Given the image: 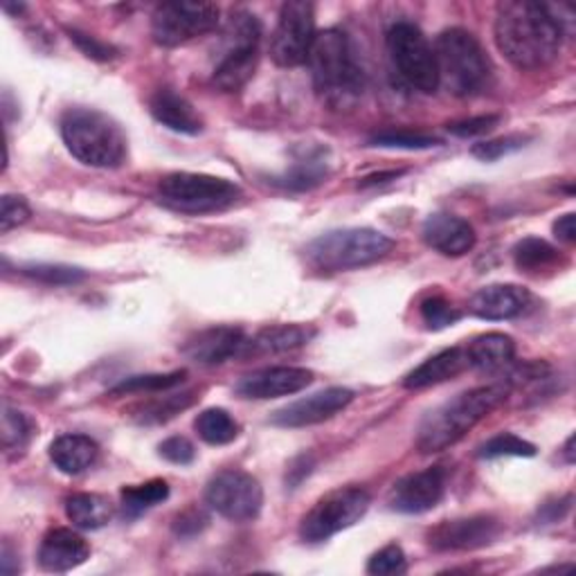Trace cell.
Masks as SVG:
<instances>
[{
	"mask_svg": "<svg viewBox=\"0 0 576 576\" xmlns=\"http://www.w3.org/2000/svg\"><path fill=\"white\" fill-rule=\"evenodd\" d=\"M495 43L511 66L541 71L561 52L563 25L547 6L509 0L498 6Z\"/></svg>",
	"mask_w": 576,
	"mask_h": 576,
	"instance_id": "6da1fadb",
	"label": "cell"
},
{
	"mask_svg": "<svg viewBox=\"0 0 576 576\" xmlns=\"http://www.w3.org/2000/svg\"><path fill=\"white\" fill-rule=\"evenodd\" d=\"M511 395L506 380H495L489 386L458 395L432 410L419 426L417 448L426 455L441 453L467 437L482 419H486L495 408H500Z\"/></svg>",
	"mask_w": 576,
	"mask_h": 576,
	"instance_id": "7a4b0ae2",
	"label": "cell"
},
{
	"mask_svg": "<svg viewBox=\"0 0 576 576\" xmlns=\"http://www.w3.org/2000/svg\"><path fill=\"white\" fill-rule=\"evenodd\" d=\"M306 61L315 93L327 104L343 108L360 97L365 75L356 61L354 45L343 30L332 28L315 34Z\"/></svg>",
	"mask_w": 576,
	"mask_h": 576,
	"instance_id": "3957f363",
	"label": "cell"
},
{
	"mask_svg": "<svg viewBox=\"0 0 576 576\" xmlns=\"http://www.w3.org/2000/svg\"><path fill=\"white\" fill-rule=\"evenodd\" d=\"M69 151L84 165L97 169L119 167L126 158V138L119 124L95 108H69L59 122Z\"/></svg>",
	"mask_w": 576,
	"mask_h": 576,
	"instance_id": "277c9868",
	"label": "cell"
},
{
	"mask_svg": "<svg viewBox=\"0 0 576 576\" xmlns=\"http://www.w3.org/2000/svg\"><path fill=\"white\" fill-rule=\"evenodd\" d=\"M432 50L439 71V86L443 84L458 97H475L491 86V59L471 32L462 28L446 30L439 34Z\"/></svg>",
	"mask_w": 576,
	"mask_h": 576,
	"instance_id": "5b68a950",
	"label": "cell"
},
{
	"mask_svg": "<svg viewBox=\"0 0 576 576\" xmlns=\"http://www.w3.org/2000/svg\"><path fill=\"white\" fill-rule=\"evenodd\" d=\"M260 43H262V23L260 19L237 10L232 12L219 34L212 82L223 93L241 91L258 71L260 63Z\"/></svg>",
	"mask_w": 576,
	"mask_h": 576,
	"instance_id": "8992f818",
	"label": "cell"
},
{
	"mask_svg": "<svg viewBox=\"0 0 576 576\" xmlns=\"http://www.w3.org/2000/svg\"><path fill=\"white\" fill-rule=\"evenodd\" d=\"M395 248V241L371 228H345L320 234L306 245L313 269L323 273H343L369 266Z\"/></svg>",
	"mask_w": 576,
	"mask_h": 576,
	"instance_id": "52a82bcc",
	"label": "cell"
},
{
	"mask_svg": "<svg viewBox=\"0 0 576 576\" xmlns=\"http://www.w3.org/2000/svg\"><path fill=\"white\" fill-rule=\"evenodd\" d=\"M158 199L163 206L180 214H212L237 206L241 189L219 176L178 171L160 180Z\"/></svg>",
	"mask_w": 576,
	"mask_h": 576,
	"instance_id": "ba28073f",
	"label": "cell"
},
{
	"mask_svg": "<svg viewBox=\"0 0 576 576\" xmlns=\"http://www.w3.org/2000/svg\"><path fill=\"white\" fill-rule=\"evenodd\" d=\"M371 504L367 491L347 486L320 498L300 523V536L304 543H325L332 536L354 527Z\"/></svg>",
	"mask_w": 576,
	"mask_h": 576,
	"instance_id": "9c48e42d",
	"label": "cell"
},
{
	"mask_svg": "<svg viewBox=\"0 0 576 576\" xmlns=\"http://www.w3.org/2000/svg\"><path fill=\"white\" fill-rule=\"evenodd\" d=\"M388 50L399 75L415 91L432 95L439 88L434 50L415 23H395L388 32Z\"/></svg>",
	"mask_w": 576,
	"mask_h": 576,
	"instance_id": "30bf717a",
	"label": "cell"
},
{
	"mask_svg": "<svg viewBox=\"0 0 576 576\" xmlns=\"http://www.w3.org/2000/svg\"><path fill=\"white\" fill-rule=\"evenodd\" d=\"M219 17L214 3H163L151 17V34L158 45L178 48L212 32Z\"/></svg>",
	"mask_w": 576,
	"mask_h": 576,
	"instance_id": "8fae6325",
	"label": "cell"
},
{
	"mask_svg": "<svg viewBox=\"0 0 576 576\" xmlns=\"http://www.w3.org/2000/svg\"><path fill=\"white\" fill-rule=\"evenodd\" d=\"M315 41V8L306 0H289L282 6L271 36V56L282 69H295L308 59Z\"/></svg>",
	"mask_w": 576,
	"mask_h": 576,
	"instance_id": "7c38bea8",
	"label": "cell"
},
{
	"mask_svg": "<svg viewBox=\"0 0 576 576\" xmlns=\"http://www.w3.org/2000/svg\"><path fill=\"white\" fill-rule=\"evenodd\" d=\"M206 502L232 523H250L262 514L264 491L258 478L243 471H223L210 480Z\"/></svg>",
	"mask_w": 576,
	"mask_h": 576,
	"instance_id": "4fadbf2b",
	"label": "cell"
},
{
	"mask_svg": "<svg viewBox=\"0 0 576 576\" xmlns=\"http://www.w3.org/2000/svg\"><path fill=\"white\" fill-rule=\"evenodd\" d=\"M500 532V521L486 514L443 521L428 532V545L437 552H469L495 543Z\"/></svg>",
	"mask_w": 576,
	"mask_h": 576,
	"instance_id": "5bb4252c",
	"label": "cell"
},
{
	"mask_svg": "<svg viewBox=\"0 0 576 576\" xmlns=\"http://www.w3.org/2000/svg\"><path fill=\"white\" fill-rule=\"evenodd\" d=\"M443 493H446V471L441 467H432L401 478L392 486L388 495V504L392 511H399V514L415 516L434 509L441 502Z\"/></svg>",
	"mask_w": 576,
	"mask_h": 576,
	"instance_id": "9a60e30c",
	"label": "cell"
},
{
	"mask_svg": "<svg viewBox=\"0 0 576 576\" xmlns=\"http://www.w3.org/2000/svg\"><path fill=\"white\" fill-rule=\"evenodd\" d=\"M354 401V392L347 388H327L304 399H297L271 417L273 426L280 428H306L323 423L343 412Z\"/></svg>",
	"mask_w": 576,
	"mask_h": 576,
	"instance_id": "2e32d148",
	"label": "cell"
},
{
	"mask_svg": "<svg viewBox=\"0 0 576 576\" xmlns=\"http://www.w3.org/2000/svg\"><path fill=\"white\" fill-rule=\"evenodd\" d=\"M313 383V371L304 367H266L243 376L237 383V395L243 399L266 401L302 392Z\"/></svg>",
	"mask_w": 576,
	"mask_h": 576,
	"instance_id": "e0dca14e",
	"label": "cell"
},
{
	"mask_svg": "<svg viewBox=\"0 0 576 576\" xmlns=\"http://www.w3.org/2000/svg\"><path fill=\"white\" fill-rule=\"evenodd\" d=\"M182 356L197 365H221L248 352V341L237 327H212L195 334L180 347Z\"/></svg>",
	"mask_w": 576,
	"mask_h": 576,
	"instance_id": "ac0fdd59",
	"label": "cell"
},
{
	"mask_svg": "<svg viewBox=\"0 0 576 576\" xmlns=\"http://www.w3.org/2000/svg\"><path fill=\"white\" fill-rule=\"evenodd\" d=\"M421 234L432 250L446 254V258H462L475 248L478 241V234L467 219L446 212L430 214L421 228Z\"/></svg>",
	"mask_w": 576,
	"mask_h": 576,
	"instance_id": "d6986e66",
	"label": "cell"
},
{
	"mask_svg": "<svg viewBox=\"0 0 576 576\" xmlns=\"http://www.w3.org/2000/svg\"><path fill=\"white\" fill-rule=\"evenodd\" d=\"M91 556V547L88 543L73 530L66 527H56L50 530L39 547V563L45 572H54V574H63L71 572L80 565L86 563V558Z\"/></svg>",
	"mask_w": 576,
	"mask_h": 576,
	"instance_id": "ffe728a7",
	"label": "cell"
},
{
	"mask_svg": "<svg viewBox=\"0 0 576 576\" xmlns=\"http://www.w3.org/2000/svg\"><path fill=\"white\" fill-rule=\"evenodd\" d=\"M530 291L516 284H491L471 297V313L482 320H514L527 311Z\"/></svg>",
	"mask_w": 576,
	"mask_h": 576,
	"instance_id": "44dd1931",
	"label": "cell"
},
{
	"mask_svg": "<svg viewBox=\"0 0 576 576\" xmlns=\"http://www.w3.org/2000/svg\"><path fill=\"white\" fill-rule=\"evenodd\" d=\"M149 111L156 117V122L167 126L169 132H176L182 136H199L203 132V119L195 111V106H191L182 95H178L169 88H160L151 97Z\"/></svg>",
	"mask_w": 576,
	"mask_h": 576,
	"instance_id": "7402d4cb",
	"label": "cell"
},
{
	"mask_svg": "<svg viewBox=\"0 0 576 576\" xmlns=\"http://www.w3.org/2000/svg\"><path fill=\"white\" fill-rule=\"evenodd\" d=\"M467 367H469L467 349H462V347L443 349V352L430 356L428 360H423L419 367H415L404 378V388H408V390L432 388V386H439V383H446V380L455 378Z\"/></svg>",
	"mask_w": 576,
	"mask_h": 576,
	"instance_id": "603a6c76",
	"label": "cell"
},
{
	"mask_svg": "<svg viewBox=\"0 0 576 576\" xmlns=\"http://www.w3.org/2000/svg\"><path fill=\"white\" fill-rule=\"evenodd\" d=\"M100 458V446L86 434H61L50 443L52 464L66 475H80L88 471Z\"/></svg>",
	"mask_w": 576,
	"mask_h": 576,
	"instance_id": "cb8c5ba5",
	"label": "cell"
},
{
	"mask_svg": "<svg viewBox=\"0 0 576 576\" xmlns=\"http://www.w3.org/2000/svg\"><path fill=\"white\" fill-rule=\"evenodd\" d=\"M467 356H469V367H475V369L489 371V374H498L514 365L516 343H514V338L504 336V334H495V332L484 334L467 347Z\"/></svg>",
	"mask_w": 576,
	"mask_h": 576,
	"instance_id": "d4e9b609",
	"label": "cell"
},
{
	"mask_svg": "<svg viewBox=\"0 0 576 576\" xmlns=\"http://www.w3.org/2000/svg\"><path fill=\"white\" fill-rule=\"evenodd\" d=\"M66 516L75 527L95 532L113 519V504L97 493H75L66 500Z\"/></svg>",
	"mask_w": 576,
	"mask_h": 576,
	"instance_id": "484cf974",
	"label": "cell"
},
{
	"mask_svg": "<svg viewBox=\"0 0 576 576\" xmlns=\"http://www.w3.org/2000/svg\"><path fill=\"white\" fill-rule=\"evenodd\" d=\"M313 336H315V332L311 327H302V325L269 327V329H262L252 341H248L245 354H250V352H254V354L291 352V349L304 347Z\"/></svg>",
	"mask_w": 576,
	"mask_h": 576,
	"instance_id": "4316f807",
	"label": "cell"
},
{
	"mask_svg": "<svg viewBox=\"0 0 576 576\" xmlns=\"http://www.w3.org/2000/svg\"><path fill=\"white\" fill-rule=\"evenodd\" d=\"M197 401L195 392H180V395H169V397H156L147 404H140L134 408V421L143 426H156L174 419L182 410H187L191 404Z\"/></svg>",
	"mask_w": 576,
	"mask_h": 576,
	"instance_id": "83f0119b",
	"label": "cell"
},
{
	"mask_svg": "<svg viewBox=\"0 0 576 576\" xmlns=\"http://www.w3.org/2000/svg\"><path fill=\"white\" fill-rule=\"evenodd\" d=\"M169 498V484L165 480H149L138 486H126L122 491V511L124 516L138 519L151 506L165 502Z\"/></svg>",
	"mask_w": 576,
	"mask_h": 576,
	"instance_id": "f1b7e54d",
	"label": "cell"
},
{
	"mask_svg": "<svg viewBox=\"0 0 576 576\" xmlns=\"http://www.w3.org/2000/svg\"><path fill=\"white\" fill-rule=\"evenodd\" d=\"M195 428H197L199 437L210 446H226L239 437V423L223 408L203 410L197 417Z\"/></svg>",
	"mask_w": 576,
	"mask_h": 576,
	"instance_id": "f546056e",
	"label": "cell"
},
{
	"mask_svg": "<svg viewBox=\"0 0 576 576\" xmlns=\"http://www.w3.org/2000/svg\"><path fill=\"white\" fill-rule=\"evenodd\" d=\"M514 262L527 273L545 271L558 262V250L538 237H527L514 248Z\"/></svg>",
	"mask_w": 576,
	"mask_h": 576,
	"instance_id": "4dcf8cb0",
	"label": "cell"
},
{
	"mask_svg": "<svg viewBox=\"0 0 576 576\" xmlns=\"http://www.w3.org/2000/svg\"><path fill=\"white\" fill-rule=\"evenodd\" d=\"M371 147L380 149H406V151H426L432 147H439L441 140L423 134V132H412V129H383L369 136Z\"/></svg>",
	"mask_w": 576,
	"mask_h": 576,
	"instance_id": "1f68e13d",
	"label": "cell"
},
{
	"mask_svg": "<svg viewBox=\"0 0 576 576\" xmlns=\"http://www.w3.org/2000/svg\"><path fill=\"white\" fill-rule=\"evenodd\" d=\"M325 178H327V163L323 160V156H306L297 160L286 174L275 178V182L280 187L302 191L320 185Z\"/></svg>",
	"mask_w": 576,
	"mask_h": 576,
	"instance_id": "d6a6232c",
	"label": "cell"
},
{
	"mask_svg": "<svg viewBox=\"0 0 576 576\" xmlns=\"http://www.w3.org/2000/svg\"><path fill=\"white\" fill-rule=\"evenodd\" d=\"M185 380V371H169V374H145V376H129L119 380L111 390V395H134V392H165L171 390Z\"/></svg>",
	"mask_w": 576,
	"mask_h": 576,
	"instance_id": "836d02e7",
	"label": "cell"
},
{
	"mask_svg": "<svg viewBox=\"0 0 576 576\" xmlns=\"http://www.w3.org/2000/svg\"><path fill=\"white\" fill-rule=\"evenodd\" d=\"M536 446L525 441L523 437H516L511 432L495 434L480 448V458L495 460V458H534Z\"/></svg>",
	"mask_w": 576,
	"mask_h": 576,
	"instance_id": "e575fe53",
	"label": "cell"
},
{
	"mask_svg": "<svg viewBox=\"0 0 576 576\" xmlns=\"http://www.w3.org/2000/svg\"><path fill=\"white\" fill-rule=\"evenodd\" d=\"M21 273L48 286H71L86 280V273L82 269L61 264H25Z\"/></svg>",
	"mask_w": 576,
	"mask_h": 576,
	"instance_id": "d590c367",
	"label": "cell"
},
{
	"mask_svg": "<svg viewBox=\"0 0 576 576\" xmlns=\"http://www.w3.org/2000/svg\"><path fill=\"white\" fill-rule=\"evenodd\" d=\"M32 437V423L19 410H3V446L8 453H23Z\"/></svg>",
	"mask_w": 576,
	"mask_h": 576,
	"instance_id": "8d00e7d4",
	"label": "cell"
},
{
	"mask_svg": "<svg viewBox=\"0 0 576 576\" xmlns=\"http://www.w3.org/2000/svg\"><path fill=\"white\" fill-rule=\"evenodd\" d=\"M421 317H423V323L428 325V329L439 332V329H446V327H453L458 320L462 317V313L446 297L432 295V297L421 302Z\"/></svg>",
	"mask_w": 576,
	"mask_h": 576,
	"instance_id": "74e56055",
	"label": "cell"
},
{
	"mask_svg": "<svg viewBox=\"0 0 576 576\" xmlns=\"http://www.w3.org/2000/svg\"><path fill=\"white\" fill-rule=\"evenodd\" d=\"M406 569H408V561H406V554H404V549L399 545L383 547L367 563V572L369 574H378V576L404 574Z\"/></svg>",
	"mask_w": 576,
	"mask_h": 576,
	"instance_id": "f35d334b",
	"label": "cell"
},
{
	"mask_svg": "<svg viewBox=\"0 0 576 576\" xmlns=\"http://www.w3.org/2000/svg\"><path fill=\"white\" fill-rule=\"evenodd\" d=\"M527 143V138L523 136H506V138H498V140H489V143H480L471 149V154L484 163H493L500 160L502 156L514 154L519 149H523Z\"/></svg>",
	"mask_w": 576,
	"mask_h": 576,
	"instance_id": "ab89813d",
	"label": "cell"
},
{
	"mask_svg": "<svg viewBox=\"0 0 576 576\" xmlns=\"http://www.w3.org/2000/svg\"><path fill=\"white\" fill-rule=\"evenodd\" d=\"M30 206L23 197L6 195L3 201H0V232L8 234L10 230L23 226L30 219Z\"/></svg>",
	"mask_w": 576,
	"mask_h": 576,
	"instance_id": "60d3db41",
	"label": "cell"
},
{
	"mask_svg": "<svg viewBox=\"0 0 576 576\" xmlns=\"http://www.w3.org/2000/svg\"><path fill=\"white\" fill-rule=\"evenodd\" d=\"M498 124H500V115H478V117L448 124V132L458 138H478V136L493 132Z\"/></svg>",
	"mask_w": 576,
	"mask_h": 576,
	"instance_id": "b9f144b4",
	"label": "cell"
},
{
	"mask_svg": "<svg viewBox=\"0 0 576 576\" xmlns=\"http://www.w3.org/2000/svg\"><path fill=\"white\" fill-rule=\"evenodd\" d=\"M160 458H165L167 462L171 464H178V467H187L195 462L197 458V451H195V443H191L189 439L185 437H169L160 443Z\"/></svg>",
	"mask_w": 576,
	"mask_h": 576,
	"instance_id": "7bdbcfd3",
	"label": "cell"
},
{
	"mask_svg": "<svg viewBox=\"0 0 576 576\" xmlns=\"http://www.w3.org/2000/svg\"><path fill=\"white\" fill-rule=\"evenodd\" d=\"M71 39L80 45V50L91 56V59H97V61H108L115 56V50L102 41H97L95 36H88L84 32H77V30H69Z\"/></svg>",
	"mask_w": 576,
	"mask_h": 576,
	"instance_id": "ee69618b",
	"label": "cell"
},
{
	"mask_svg": "<svg viewBox=\"0 0 576 576\" xmlns=\"http://www.w3.org/2000/svg\"><path fill=\"white\" fill-rule=\"evenodd\" d=\"M208 519L201 514L197 509H189L185 514L178 516L176 521V534L178 536H191V534H199L206 527Z\"/></svg>",
	"mask_w": 576,
	"mask_h": 576,
	"instance_id": "f6af8a7d",
	"label": "cell"
},
{
	"mask_svg": "<svg viewBox=\"0 0 576 576\" xmlns=\"http://www.w3.org/2000/svg\"><path fill=\"white\" fill-rule=\"evenodd\" d=\"M554 234L563 243H574L576 241V219L574 214H563L554 223Z\"/></svg>",
	"mask_w": 576,
	"mask_h": 576,
	"instance_id": "bcb514c9",
	"label": "cell"
},
{
	"mask_svg": "<svg viewBox=\"0 0 576 576\" xmlns=\"http://www.w3.org/2000/svg\"><path fill=\"white\" fill-rule=\"evenodd\" d=\"M311 469H313L311 458H297V460L291 464L289 473H286V482L291 484V489H295V486L311 473Z\"/></svg>",
	"mask_w": 576,
	"mask_h": 576,
	"instance_id": "7dc6e473",
	"label": "cell"
},
{
	"mask_svg": "<svg viewBox=\"0 0 576 576\" xmlns=\"http://www.w3.org/2000/svg\"><path fill=\"white\" fill-rule=\"evenodd\" d=\"M3 558H0V569H3V574L6 576H12V574H17L19 572V567L17 565H12L14 563V558H17V554L12 552V547L6 543V547H3V554H0Z\"/></svg>",
	"mask_w": 576,
	"mask_h": 576,
	"instance_id": "c3c4849f",
	"label": "cell"
},
{
	"mask_svg": "<svg viewBox=\"0 0 576 576\" xmlns=\"http://www.w3.org/2000/svg\"><path fill=\"white\" fill-rule=\"evenodd\" d=\"M404 171H390V174H376V176H369L360 182V187H371V185H378V182H388V178H399Z\"/></svg>",
	"mask_w": 576,
	"mask_h": 576,
	"instance_id": "681fc988",
	"label": "cell"
},
{
	"mask_svg": "<svg viewBox=\"0 0 576 576\" xmlns=\"http://www.w3.org/2000/svg\"><path fill=\"white\" fill-rule=\"evenodd\" d=\"M563 453H565V462H567V464H574V434L567 439Z\"/></svg>",
	"mask_w": 576,
	"mask_h": 576,
	"instance_id": "f907efd6",
	"label": "cell"
}]
</instances>
